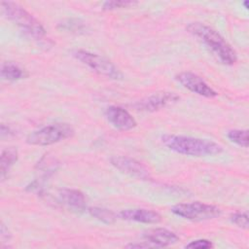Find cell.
<instances>
[{
  "label": "cell",
  "mask_w": 249,
  "mask_h": 249,
  "mask_svg": "<svg viewBox=\"0 0 249 249\" xmlns=\"http://www.w3.org/2000/svg\"><path fill=\"white\" fill-rule=\"evenodd\" d=\"M162 144L169 150L192 157L215 156L223 152V148L218 143L197 137L164 134L161 136Z\"/></svg>",
  "instance_id": "1"
},
{
  "label": "cell",
  "mask_w": 249,
  "mask_h": 249,
  "mask_svg": "<svg viewBox=\"0 0 249 249\" xmlns=\"http://www.w3.org/2000/svg\"><path fill=\"white\" fill-rule=\"evenodd\" d=\"M187 31L198 38L218 58L226 65H232L237 60L235 51L216 30L201 22H191Z\"/></svg>",
  "instance_id": "2"
},
{
  "label": "cell",
  "mask_w": 249,
  "mask_h": 249,
  "mask_svg": "<svg viewBox=\"0 0 249 249\" xmlns=\"http://www.w3.org/2000/svg\"><path fill=\"white\" fill-rule=\"evenodd\" d=\"M1 9L6 18L22 28L30 36L38 40L45 37L46 30L41 22L18 3L2 1Z\"/></svg>",
  "instance_id": "3"
},
{
  "label": "cell",
  "mask_w": 249,
  "mask_h": 249,
  "mask_svg": "<svg viewBox=\"0 0 249 249\" xmlns=\"http://www.w3.org/2000/svg\"><path fill=\"white\" fill-rule=\"evenodd\" d=\"M74 133L75 130L69 124L57 123L29 133L26 137V142L32 146H49L70 138Z\"/></svg>",
  "instance_id": "4"
},
{
  "label": "cell",
  "mask_w": 249,
  "mask_h": 249,
  "mask_svg": "<svg viewBox=\"0 0 249 249\" xmlns=\"http://www.w3.org/2000/svg\"><path fill=\"white\" fill-rule=\"evenodd\" d=\"M73 56L99 75L112 80L123 79L122 72L115 66V64L99 54L84 50H77L73 52Z\"/></svg>",
  "instance_id": "5"
},
{
  "label": "cell",
  "mask_w": 249,
  "mask_h": 249,
  "mask_svg": "<svg viewBox=\"0 0 249 249\" xmlns=\"http://www.w3.org/2000/svg\"><path fill=\"white\" fill-rule=\"evenodd\" d=\"M170 210L174 215L192 221H204L214 219L221 214V209L219 207L199 201L179 203L172 206Z\"/></svg>",
  "instance_id": "6"
},
{
  "label": "cell",
  "mask_w": 249,
  "mask_h": 249,
  "mask_svg": "<svg viewBox=\"0 0 249 249\" xmlns=\"http://www.w3.org/2000/svg\"><path fill=\"white\" fill-rule=\"evenodd\" d=\"M180 99L179 95L171 91H159L148 95L133 104L138 111L155 112L175 104Z\"/></svg>",
  "instance_id": "7"
},
{
  "label": "cell",
  "mask_w": 249,
  "mask_h": 249,
  "mask_svg": "<svg viewBox=\"0 0 249 249\" xmlns=\"http://www.w3.org/2000/svg\"><path fill=\"white\" fill-rule=\"evenodd\" d=\"M175 78L184 88L203 97L212 98L218 94L207 83L204 82V80H202V78L193 72L184 71L177 74Z\"/></svg>",
  "instance_id": "8"
},
{
  "label": "cell",
  "mask_w": 249,
  "mask_h": 249,
  "mask_svg": "<svg viewBox=\"0 0 249 249\" xmlns=\"http://www.w3.org/2000/svg\"><path fill=\"white\" fill-rule=\"evenodd\" d=\"M110 161L115 168L131 177L141 180H148L151 178L149 170L140 161L132 158L125 156H115L111 158Z\"/></svg>",
  "instance_id": "9"
},
{
  "label": "cell",
  "mask_w": 249,
  "mask_h": 249,
  "mask_svg": "<svg viewBox=\"0 0 249 249\" xmlns=\"http://www.w3.org/2000/svg\"><path fill=\"white\" fill-rule=\"evenodd\" d=\"M105 117L108 122L117 129L127 131L136 126L134 118L124 108L119 106H110L105 110Z\"/></svg>",
  "instance_id": "10"
},
{
  "label": "cell",
  "mask_w": 249,
  "mask_h": 249,
  "mask_svg": "<svg viewBox=\"0 0 249 249\" xmlns=\"http://www.w3.org/2000/svg\"><path fill=\"white\" fill-rule=\"evenodd\" d=\"M143 238L146 242L151 244L152 247H166L179 241V237L175 232L163 228L146 231L143 233Z\"/></svg>",
  "instance_id": "11"
},
{
  "label": "cell",
  "mask_w": 249,
  "mask_h": 249,
  "mask_svg": "<svg viewBox=\"0 0 249 249\" xmlns=\"http://www.w3.org/2000/svg\"><path fill=\"white\" fill-rule=\"evenodd\" d=\"M61 204L75 212H84L87 209V200L85 195L75 189H60L57 195Z\"/></svg>",
  "instance_id": "12"
},
{
  "label": "cell",
  "mask_w": 249,
  "mask_h": 249,
  "mask_svg": "<svg viewBox=\"0 0 249 249\" xmlns=\"http://www.w3.org/2000/svg\"><path fill=\"white\" fill-rule=\"evenodd\" d=\"M120 218L126 221H133L144 224H158L161 221V216L157 211L144 208L124 209L119 213Z\"/></svg>",
  "instance_id": "13"
},
{
  "label": "cell",
  "mask_w": 249,
  "mask_h": 249,
  "mask_svg": "<svg viewBox=\"0 0 249 249\" xmlns=\"http://www.w3.org/2000/svg\"><path fill=\"white\" fill-rule=\"evenodd\" d=\"M28 76L27 72L18 64L12 61H5L1 65V77L8 81H18Z\"/></svg>",
  "instance_id": "14"
},
{
  "label": "cell",
  "mask_w": 249,
  "mask_h": 249,
  "mask_svg": "<svg viewBox=\"0 0 249 249\" xmlns=\"http://www.w3.org/2000/svg\"><path fill=\"white\" fill-rule=\"evenodd\" d=\"M18 158V150L15 147H8L1 153L0 159V173L1 180H5L10 168L17 162Z\"/></svg>",
  "instance_id": "15"
},
{
  "label": "cell",
  "mask_w": 249,
  "mask_h": 249,
  "mask_svg": "<svg viewBox=\"0 0 249 249\" xmlns=\"http://www.w3.org/2000/svg\"><path fill=\"white\" fill-rule=\"evenodd\" d=\"M88 211L90 216H92L96 220L105 224H113L117 220V214L107 208L95 206V207H89Z\"/></svg>",
  "instance_id": "16"
},
{
  "label": "cell",
  "mask_w": 249,
  "mask_h": 249,
  "mask_svg": "<svg viewBox=\"0 0 249 249\" xmlns=\"http://www.w3.org/2000/svg\"><path fill=\"white\" fill-rule=\"evenodd\" d=\"M228 138L238 146L248 147V130L247 129H232L228 132Z\"/></svg>",
  "instance_id": "17"
},
{
  "label": "cell",
  "mask_w": 249,
  "mask_h": 249,
  "mask_svg": "<svg viewBox=\"0 0 249 249\" xmlns=\"http://www.w3.org/2000/svg\"><path fill=\"white\" fill-rule=\"evenodd\" d=\"M61 29H64L69 32H82L85 30L86 25L84 24L83 21L80 19H66L62 22L59 23L58 25Z\"/></svg>",
  "instance_id": "18"
},
{
  "label": "cell",
  "mask_w": 249,
  "mask_h": 249,
  "mask_svg": "<svg viewBox=\"0 0 249 249\" xmlns=\"http://www.w3.org/2000/svg\"><path fill=\"white\" fill-rule=\"evenodd\" d=\"M136 4L135 1L131 0H114V1H106L102 5V9L104 11H113L121 8H128Z\"/></svg>",
  "instance_id": "19"
},
{
  "label": "cell",
  "mask_w": 249,
  "mask_h": 249,
  "mask_svg": "<svg viewBox=\"0 0 249 249\" xmlns=\"http://www.w3.org/2000/svg\"><path fill=\"white\" fill-rule=\"evenodd\" d=\"M231 221L241 229L248 228V216L245 212H234L230 217Z\"/></svg>",
  "instance_id": "20"
},
{
  "label": "cell",
  "mask_w": 249,
  "mask_h": 249,
  "mask_svg": "<svg viewBox=\"0 0 249 249\" xmlns=\"http://www.w3.org/2000/svg\"><path fill=\"white\" fill-rule=\"evenodd\" d=\"M185 247L193 248V249H208V248H212L213 244L210 240H207V239H196V240L191 241Z\"/></svg>",
  "instance_id": "21"
},
{
  "label": "cell",
  "mask_w": 249,
  "mask_h": 249,
  "mask_svg": "<svg viewBox=\"0 0 249 249\" xmlns=\"http://www.w3.org/2000/svg\"><path fill=\"white\" fill-rule=\"evenodd\" d=\"M0 232H1V238L3 240H9L11 238V233H10L8 228L4 225V223H1V231H0Z\"/></svg>",
  "instance_id": "22"
},
{
  "label": "cell",
  "mask_w": 249,
  "mask_h": 249,
  "mask_svg": "<svg viewBox=\"0 0 249 249\" xmlns=\"http://www.w3.org/2000/svg\"><path fill=\"white\" fill-rule=\"evenodd\" d=\"M125 247L126 248H150L152 247V245L146 241H142L140 243H129L125 245Z\"/></svg>",
  "instance_id": "23"
}]
</instances>
